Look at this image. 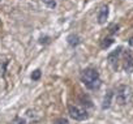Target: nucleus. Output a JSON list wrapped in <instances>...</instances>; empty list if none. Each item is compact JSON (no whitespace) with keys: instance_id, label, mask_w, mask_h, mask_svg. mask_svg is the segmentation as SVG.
<instances>
[{"instance_id":"f257e3e1","label":"nucleus","mask_w":133,"mask_h":124,"mask_svg":"<svg viewBox=\"0 0 133 124\" xmlns=\"http://www.w3.org/2000/svg\"><path fill=\"white\" fill-rule=\"evenodd\" d=\"M80 80L85 85V88L91 92L99 90V88L102 86V80H101L99 72L93 67H88V68L82 69L80 73Z\"/></svg>"},{"instance_id":"f03ea898","label":"nucleus","mask_w":133,"mask_h":124,"mask_svg":"<svg viewBox=\"0 0 133 124\" xmlns=\"http://www.w3.org/2000/svg\"><path fill=\"white\" fill-rule=\"evenodd\" d=\"M114 93H115L114 99H115V102H116L119 106H125V105H128V103L130 102L132 97H133V92H132L130 86H128V85H119V86L114 90Z\"/></svg>"},{"instance_id":"7ed1b4c3","label":"nucleus","mask_w":133,"mask_h":124,"mask_svg":"<svg viewBox=\"0 0 133 124\" xmlns=\"http://www.w3.org/2000/svg\"><path fill=\"white\" fill-rule=\"evenodd\" d=\"M68 114L69 116L76 120V121H84V120H88L90 114H89V110L82 106V105H77V103H71L68 106Z\"/></svg>"},{"instance_id":"20e7f679","label":"nucleus","mask_w":133,"mask_h":124,"mask_svg":"<svg viewBox=\"0 0 133 124\" xmlns=\"http://www.w3.org/2000/svg\"><path fill=\"white\" fill-rule=\"evenodd\" d=\"M123 50H124L123 46H117L116 50H114L112 52H110V54L107 55V61H108V64L111 66V68H112L115 72L119 71V63L121 61Z\"/></svg>"},{"instance_id":"39448f33","label":"nucleus","mask_w":133,"mask_h":124,"mask_svg":"<svg viewBox=\"0 0 133 124\" xmlns=\"http://www.w3.org/2000/svg\"><path fill=\"white\" fill-rule=\"evenodd\" d=\"M121 67H123L124 72H127V73H132L133 72V52H132V50H129V48L123 50Z\"/></svg>"},{"instance_id":"423d86ee","label":"nucleus","mask_w":133,"mask_h":124,"mask_svg":"<svg viewBox=\"0 0 133 124\" xmlns=\"http://www.w3.org/2000/svg\"><path fill=\"white\" fill-rule=\"evenodd\" d=\"M108 16H110V8H108V5L107 4L101 5L99 9H98V13H97V21H98V24L99 25H104L106 21H107V18H108Z\"/></svg>"},{"instance_id":"0eeeda50","label":"nucleus","mask_w":133,"mask_h":124,"mask_svg":"<svg viewBox=\"0 0 133 124\" xmlns=\"http://www.w3.org/2000/svg\"><path fill=\"white\" fill-rule=\"evenodd\" d=\"M81 42H82L81 37L76 33H72V34H69L68 37H66V43H68V46L72 47V48H76L77 46H80Z\"/></svg>"},{"instance_id":"6e6552de","label":"nucleus","mask_w":133,"mask_h":124,"mask_svg":"<svg viewBox=\"0 0 133 124\" xmlns=\"http://www.w3.org/2000/svg\"><path fill=\"white\" fill-rule=\"evenodd\" d=\"M114 97H115L114 90H108L106 93V95L103 97V101H102V110H108L111 107V103L114 101Z\"/></svg>"},{"instance_id":"1a4fd4ad","label":"nucleus","mask_w":133,"mask_h":124,"mask_svg":"<svg viewBox=\"0 0 133 124\" xmlns=\"http://www.w3.org/2000/svg\"><path fill=\"white\" fill-rule=\"evenodd\" d=\"M112 43H114V37H112V35H108V37H104V38L101 41L99 47H101L102 50H106V48H108Z\"/></svg>"},{"instance_id":"9d476101","label":"nucleus","mask_w":133,"mask_h":124,"mask_svg":"<svg viewBox=\"0 0 133 124\" xmlns=\"http://www.w3.org/2000/svg\"><path fill=\"white\" fill-rule=\"evenodd\" d=\"M42 2H43V4H44L47 8H50V9H55L56 5H57L56 0H42Z\"/></svg>"},{"instance_id":"9b49d317","label":"nucleus","mask_w":133,"mask_h":124,"mask_svg":"<svg viewBox=\"0 0 133 124\" xmlns=\"http://www.w3.org/2000/svg\"><path fill=\"white\" fill-rule=\"evenodd\" d=\"M119 29H120V25H117V24H111L110 26H108V30H110V35H115L117 31H119Z\"/></svg>"},{"instance_id":"f8f14e48","label":"nucleus","mask_w":133,"mask_h":124,"mask_svg":"<svg viewBox=\"0 0 133 124\" xmlns=\"http://www.w3.org/2000/svg\"><path fill=\"white\" fill-rule=\"evenodd\" d=\"M41 76H42L41 69H35V71H33V73L30 75V79H31L33 81H38V80L41 79Z\"/></svg>"},{"instance_id":"ddd939ff","label":"nucleus","mask_w":133,"mask_h":124,"mask_svg":"<svg viewBox=\"0 0 133 124\" xmlns=\"http://www.w3.org/2000/svg\"><path fill=\"white\" fill-rule=\"evenodd\" d=\"M50 42H51V37H48V35H44V37H41L39 38V43L43 44V46L50 44Z\"/></svg>"},{"instance_id":"4468645a","label":"nucleus","mask_w":133,"mask_h":124,"mask_svg":"<svg viewBox=\"0 0 133 124\" xmlns=\"http://www.w3.org/2000/svg\"><path fill=\"white\" fill-rule=\"evenodd\" d=\"M11 124H26V120H25L24 118H21V116H16V118L12 120Z\"/></svg>"},{"instance_id":"2eb2a0df","label":"nucleus","mask_w":133,"mask_h":124,"mask_svg":"<svg viewBox=\"0 0 133 124\" xmlns=\"http://www.w3.org/2000/svg\"><path fill=\"white\" fill-rule=\"evenodd\" d=\"M52 124H69V120L65 119V118H57V119L54 120Z\"/></svg>"},{"instance_id":"dca6fc26","label":"nucleus","mask_w":133,"mask_h":124,"mask_svg":"<svg viewBox=\"0 0 133 124\" xmlns=\"http://www.w3.org/2000/svg\"><path fill=\"white\" fill-rule=\"evenodd\" d=\"M129 44H133V37H132V38L129 39Z\"/></svg>"}]
</instances>
